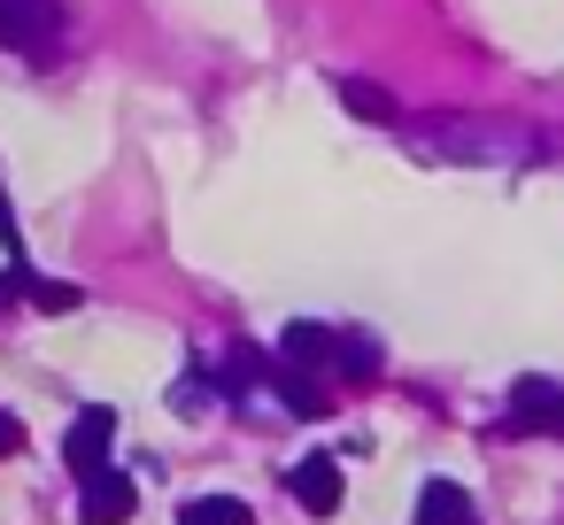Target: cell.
Instances as JSON below:
<instances>
[{
    "mask_svg": "<svg viewBox=\"0 0 564 525\" xmlns=\"http://www.w3.org/2000/svg\"><path fill=\"white\" fill-rule=\"evenodd\" d=\"M417 155H433V163H518V155H533V140H518L495 117H456L433 140H417Z\"/></svg>",
    "mask_w": 564,
    "mask_h": 525,
    "instance_id": "obj_1",
    "label": "cell"
},
{
    "mask_svg": "<svg viewBox=\"0 0 564 525\" xmlns=\"http://www.w3.org/2000/svg\"><path fill=\"white\" fill-rule=\"evenodd\" d=\"M525 433L564 440V386L541 379V371H525V379L510 386V409H502V440H525Z\"/></svg>",
    "mask_w": 564,
    "mask_h": 525,
    "instance_id": "obj_2",
    "label": "cell"
},
{
    "mask_svg": "<svg viewBox=\"0 0 564 525\" xmlns=\"http://www.w3.org/2000/svg\"><path fill=\"white\" fill-rule=\"evenodd\" d=\"M63 40V0H0V47L47 55Z\"/></svg>",
    "mask_w": 564,
    "mask_h": 525,
    "instance_id": "obj_3",
    "label": "cell"
},
{
    "mask_svg": "<svg viewBox=\"0 0 564 525\" xmlns=\"http://www.w3.org/2000/svg\"><path fill=\"white\" fill-rule=\"evenodd\" d=\"M109 448H117V409H78V425H70V440H63V456H70V471L78 479H101L109 471Z\"/></svg>",
    "mask_w": 564,
    "mask_h": 525,
    "instance_id": "obj_4",
    "label": "cell"
},
{
    "mask_svg": "<svg viewBox=\"0 0 564 525\" xmlns=\"http://www.w3.org/2000/svg\"><path fill=\"white\" fill-rule=\"evenodd\" d=\"M286 494H294L310 517H333V510H340V463H333V456H302V463L286 471Z\"/></svg>",
    "mask_w": 564,
    "mask_h": 525,
    "instance_id": "obj_5",
    "label": "cell"
},
{
    "mask_svg": "<svg viewBox=\"0 0 564 525\" xmlns=\"http://www.w3.org/2000/svg\"><path fill=\"white\" fill-rule=\"evenodd\" d=\"M140 510V486L124 479V471H101V479H86V494H78V525H124Z\"/></svg>",
    "mask_w": 564,
    "mask_h": 525,
    "instance_id": "obj_6",
    "label": "cell"
},
{
    "mask_svg": "<svg viewBox=\"0 0 564 525\" xmlns=\"http://www.w3.org/2000/svg\"><path fill=\"white\" fill-rule=\"evenodd\" d=\"M279 356H286V363H294L302 379H310V371H340V332H333V325H310V317H302V325H286Z\"/></svg>",
    "mask_w": 564,
    "mask_h": 525,
    "instance_id": "obj_7",
    "label": "cell"
},
{
    "mask_svg": "<svg viewBox=\"0 0 564 525\" xmlns=\"http://www.w3.org/2000/svg\"><path fill=\"white\" fill-rule=\"evenodd\" d=\"M417 525H479V510L456 479H425L417 486Z\"/></svg>",
    "mask_w": 564,
    "mask_h": 525,
    "instance_id": "obj_8",
    "label": "cell"
},
{
    "mask_svg": "<svg viewBox=\"0 0 564 525\" xmlns=\"http://www.w3.org/2000/svg\"><path fill=\"white\" fill-rule=\"evenodd\" d=\"M333 94H340L348 117H364V124H402V101H394L387 86H371V78H333Z\"/></svg>",
    "mask_w": 564,
    "mask_h": 525,
    "instance_id": "obj_9",
    "label": "cell"
},
{
    "mask_svg": "<svg viewBox=\"0 0 564 525\" xmlns=\"http://www.w3.org/2000/svg\"><path fill=\"white\" fill-rule=\"evenodd\" d=\"M271 394H279L294 417H325V386H317V379H302L294 363H279V371H271Z\"/></svg>",
    "mask_w": 564,
    "mask_h": 525,
    "instance_id": "obj_10",
    "label": "cell"
},
{
    "mask_svg": "<svg viewBox=\"0 0 564 525\" xmlns=\"http://www.w3.org/2000/svg\"><path fill=\"white\" fill-rule=\"evenodd\" d=\"M178 525H256V510H248L240 494H194V502L178 510Z\"/></svg>",
    "mask_w": 564,
    "mask_h": 525,
    "instance_id": "obj_11",
    "label": "cell"
},
{
    "mask_svg": "<svg viewBox=\"0 0 564 525\" xmlns=\"http://www.w3.org/2000/svg\"><path fill=\"white\" fill-rule=\"evenodd\" d=\"M24 302H32L40 317H70V309H78L86 294H78L70 278H32V271H24Z\"/></svg>",
    "mask_w": 564,
    "mask_h": 525,
    "instance_id": "obj_12",
    "label": "cell"
},
{
    "mask_svg": "<svg viewBox=\"0 0 564 525\" xmlns=\"http://www.w3.org/2000/svg\"><path fill=\"white\" fill-rule=\"evenodd\" d=\"M0 255L24 271V225H17V209H9V186H0Z\"/></svg>",
    "mask_w": 564,
    "mask_h": 525,
    "instance_id": "obj_13",
    "label": "cell"
},
{
    "mask_svg": "<svg viewBox=\"0 0 564 525\" xmlns=\"http://www.w3.org/2000/svg\"><path fill=\"white\" fill-rule=\"evenodd\" d=\"M24 448V425H17V409H0V456H17Z\"/></svg>",
    "mask_w": 564,
    "mask_h": 525,
    "instance_id": "obj_14",
    "label": "cell"
},
{
    "mask_svg": "<svg viewBox=\"0 0 564 525\" xmlns=\"http://www.w3.org/2000/svg\"><path fill=\"white\" fill-rule=\"evenodd\" d=\"M17 294H24V271H0V309H9Z\"/></svg>",
    "mask_w": 564,
    "mask_h": 525,
    "instance_id": "obj_15",
    "label": "cell"
}]
</instances>
